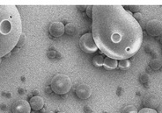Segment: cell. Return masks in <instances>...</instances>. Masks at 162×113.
I'll return each instance as SVG.
<instances>
[{
	"label": "cell",
	"instance_id": "3",
	"mask_svg": "<svg viewBox=\"0 0 162 113\" xmlns=\"http://www.w3.org/2000/svg\"><path fill=\"white\" fill-rule=\"evenodd\" d=\"M50 88L53 92L58 95H65L70 91L71 81L66 75L58 74L53 77Z\"/></svg>",
	"mask_w": 162,
	"mask_h": 113
},
{
	"label": "cell",
	"instance_id": "2",
	"mask_svg": "<svg viewBox=\"0 0 162 113\" xmlns=\"http://www.w3.org/2000/svg\"><path fill=\"white\" fill-rule=\"evenodd\" d=\"M22 34V21L17 6L0 5V59L16 47Z\"/></svg>",
	"mask_w": 162,
	"mask_h": 113
},
{
	"label": "cell",
	"instance_id": "6",
	"mask_svg": "<svg viewBox=\"0 0 162 113\" xmlns=\"http://www.w3.org/2000/svg\"><path fill=\"white\" fill-rule=\"evenodd\" d=\"M12 113H31V106L27 100H18L12 104Z\"/></svg>",
	"mask_w": 162,
	"mask_h": 113
},
{
	"label": "cell",
	"instance_id": "30",
	"mask_svg": "<svg viewBox=\"0 0 162 113\" xmlns=\"http://www.w3.org/2000/svg\"><path fill=\"white\" fill-rule=\"evenodd\" d=\"M160 43L162 44V37H160Z\"/></svg>",
	"mask_w": 162,
	"mask_h": 113
},
{
	"label": "cell",
	"instance_id": "4",
	"mask_svg": "<svg viewBox=\"0 0 162 113\" xmlns=\"http://www.w3.org/2000/svg\"><path fill=\"white\" fill-rule=\"evenodd\" d=\"M79 47L86 54H93L99 51L98 46L95 44L92 33L83 34L79 39Z\"/></svg>",
	"mask_w": 162,
	"mask_h": 113
},
{
	"label": "cell",
	"instance_id": "23",
	"mask_svg": "<svg viewBox=\"0 0 162 113\" xmlns=\"http://www.w3.org/2000/svg\"><path fill=\"white\" fill-rule=\"evenodd\" d=\"M48 55H49V58H55V57L57 56V51L49 50V54H48Z\"/></svg>",
	"mask_w": 162,
	"mask_h": 113
},
{
	"label": "cell",
	"instance_id": "16",
	"mask_svg": "<svg viewBox=\"0 0 162 113\" xmlns=\"http://www.w3.org/2000/svg\"><path fill=\"white\" fill-rule=\"evenodd\" d=\"M26 42H27V35L24 34V33H22L21 35H20V37H19V41H18L17 45H16V47H18V48L22 47L23 46H25Z\"/></svg>",
	"mask_w": 162,
	"mask_h": 113
},
{
	"label": "cell",
	"instance_id": "31",
	"mask_svg": "<svg viewBox=\"0 0 162 113\" xmlns=\"http://www.w3.org/2000/svg\"><path fill=\"white\" fill-rule=\"evenodd\" d=\"M48 113H54L53 111H49V112H48Z\"/></svg>",
	"mask_w": 162,
	"mask_h": 113
},
{
	"label": "cell",
	"instance_id": "33",
	"mask_svg": "<svg viewBox=\"0 0 162 113\" xmlns=\"http://www.w3.org/2000/svg\"><path fill=\"white\" fill-rule=\"evenodd\" d=\"M103 113H108V112H107V111H104V112H103Z\"/></svg>",
	"mask_w": 162,
	"mask_h": 113
},
{
	"label": "cell",
	"instance_id": "1",
	"mask_svg": "<svg viewBox=\"0 0 162 113\" xmlns=\"http://www.w3.org/2000/svg\"><path fill=\"white\" fill-rule=\"evenodd\" d=\"M92 34L103 55L117 61L129 59L139 51L143 30L133 13L118 5L93 6Z\"/></svg>",
	"mask_w": 162,
	"mask_h": 113
},
{
	"label": "cell",
	"instance_id": "9",
	"mask_svg": "<svg viewBox=\"0 0 162 113\" xmlns=\"http://www.w3.org/2000/svg\"><path fill=\"white\" fill-rule=\"evenodd\" d=\"M49 31L53 37H60L65 34V26L62 22H53Z\"/></svg>",
	"mask_w": 162,
	"mask_h": 113
},
{
	"label": "cell",
	"instance_id": "20",
	"mask_svg": "<svg viewBox=\"0 0 162 113\" xmlns=\"http://www.w3.org/2000/svg\"><path fill=\"white\" fill-rule=\"evenodd\" d=\"M133 17L139 23V25H140V23L142 22V20H143V16H142V14H141L140 12L133 13Z\"/></svg>",
	"mask_w": 162,
	"mask_h": 113
},
{
	"label": "cell",
	"instance_id": "22",
	"mask_svg": "<svg viewBox=\"0 0 162 113\" xmlns=\"http://www.w3.org/2000/svg\"><path fill=\"white\" fill-rule=\"evenodd\" d=\"M129 8H130V11H133L134 13H137V12H139V11L140 10L139 8H140V6H129Z\"/></svg>",
	"mask_w": 162,
	"mask_h": 113
},
{
	"label": "cell",
	"instance_id": "7",
	"mask_svg": "<svg viewBox=\"0 0 162 113\" xmlns=\"http://www.w3.org/2000/svg\"><path fill=\"white\" fill-rule=\"evenodd\" d=\"M75 93L79 98L85 100V99H87L90 97L91 94H92V90H91V87L88 84L80 83L77 86Z\"/></svg>",
	"mask_w": 162,
	"mask_h": 113
},
{
	"label": "cell",
	"instance_id": "21",
	"mask_svg": "<svg viewBox=\"0 0 162 113\" xmlns=\"http://www.w3.org/2000/svg\"><path fill=\"white\" fill-rule=\"evenodd\" d=\"M86 12H87V16L92 18V17H93V6H87V10H86Z\"/></svg>",
	"mask_w": 162,
	"mask_h": 113
},
{
	"label": "cell",
	"instance_id": "12",
	"mask_svg": "<svg viewBox=\"0 0 162 113\" xmlns=\"http://www.w3.org/2000/svg\"><path fill=\"white\" fill-rule=\"evenodd\" d=\"M78 26L73 23H68L65 26V34L69 36H74L78 34Z\"/></svg>",
	"mask_w": 162,
	"mask_h": 113
},
{
	"label": "cell",
	"instance_id": "14",
	"mask_svg": "<svg viewBox=\"0 0 162 113\" xmlns=\"http://www.w3.org/2000/svg\"><path fill=\"white\" fill-rule=\"evenodd\" d=\"M130 61L129 59H125V60H121V61H118V67L122 69V70H126L130 68Z\"/></svg>",
	"mask_w": 162,
	"mask_h": 113
},
{
	"label": "cell",
	"instance_id": "11",
	"mask_svg": "<svg viewBox=\"0 0 162 113\" xmlns=\"http://www.w3.org/2000/svg\"><path fill=\"white\" fill-rule=\"evenodd\" d=\"M118 67V61L115 59H111L109 57H106L104 59V63H103V68L107 70H112L116 69Z\"/></svg>",
	"mask_w": 162,
	"mask_h": 113
},
{
	"label": "cell",
	"instance_id": "19",
	"mask_svg": "<svg viewBox=\"0 0 162 113\" xmlns=\"http://www.w3.org/2000/svg\"><path fill=\"white\" fill-rule=\"evenodd\" d=\"M138 113H158L156 110L153 109H150V108H143L139 111Z\"/></svg>",
	"mask_w": 162,
	"mask_h": 113
},
{
	"label": "cell",
	"instance_id": "10",
	"mask_svg": "<svg viewBox=\"0 0 162 113\" xmlns=\"http://www.w3.org/2000/svg\"><path fill=\"white\" fill-rule=\"evenodd\" d=\"M29 104H30L32 110H34L35 111H38L42 110V108L44 106V100L40 96H32L29 100Z\"/></svg>",
	"mask_w": 162,
	"mask_h": 113
},
{
	"label": "cell",
	"instance_id": "34",
	"mask_svg": "<svg viewBox=\"0 0 162 113\" xmlns=\"http://www.w3.org/2000/svg\"><path fill=\"white\" fill-rule=\"evenodd\" d=\"M0 63H1V59H0Z\"/></svg>",
	"mask_w": 162,
	"mask_h": 113
},
{
	"label": "cell",
	"instance_id": "15",
	"mask_svg": "<svg viewBox=\"0 0 162 113\" xmlns=\"http://www.w3.org/2000/svg\"><path fill=\"white\" fill-rule=\"evenodd\" d=\"M150 67L153 70H159L162 67V62L160 59H153L151 61Z\"/></svg>",
	"mask_w": 162,
	"mask_h": 113
},
{
	"label": "cell",
	"instance_id": "8",
	"mask_svg": "<svg viewBox=\"0 0 162 113\" xmlns=\"http://www.w3.org/2000/svg\"><path fill=\"white\" fill-rule=\"evenodd\" d=\"M143 103H144L145 108L156 110L160 105V98L154 93H150L145 96Z\"/></svg>",
	"mask_w": 162,
	"mask_h": 113
},
{
	"label": "cell",
	"instance_id": "5",
	"mask_svg": "<svg viewBox=\"0 0 162 113\" xmlns=\"http://www.w3.org/2000/svg\"><path fill=\"white\" fill-rule=\"evenodd\" d=\"M145 30L150 36H159L162 34V23L158 19H151L146 24Z\"/></svg>",
	"mask_w": 162,
	"mask_h": 113
},
{
	"label": "cell",
	"instance_id": "25",
	"mask_svg": "<svg viewBox=\"0 0 162 113\" xmlns=\"http://www.w3.org/2000/svg\"><path fill=\"white\" fill-rule=\"evenodd\" d=\"M39 93H40V91H38V90H35V91H33V92H32V95L34 96H39Z\"/></svg>",
	"mask_w": 162,
	"mask_h": 113
},
{
	"label": "cell",
	"instance_id": "28",
	"mask_svg": "<svg viewBox=\"0 0 162 113\" xmlns=\"http://www.w3.org/2000/svg\"><path fill=\"white\" fill-rule=\"evenodd\" d=\"M19 94H24L25 93V90H23V89H19Z\"/></svg>",
	"mask_w": 162,
	"mask_h": 113
},
{
	"label": "cell",
	"instance_id": "13",
	"mask_svg": "<svg viewBox=\"0 0 162 113\" xmlns=\"http://www.w3.org/2000/svg\"><path fill=\"white\" fill-rule=\"evenodd\" d=\"M104 55H96L93 57V64L95 67H102L104 63Z\"/></svg>",
	"mask_w": 162,
	"mask_h": 113
},
{
	"label": "cell",
	"instance_id": "27",
	"mask_svg": "<svg viewBox=\"0 0 162 113\" xmlns=\"http://www.w3.org/2000/svg\"><path fill=\"white\" fill-rule=\"evenodd\" d=\"M46 91H47V92L49 93V94H50V93L52 92V90H51V88H49H49H47Z\"/></svg>",
	"mask_w": 162,
	"mask_h": 113
},
{
	"label": "cell",
	"instance_id": "24",
	"mask_svg": "<svg viewBox=\"0 0 162 113\" xmlns=\"http://www.w3.org/2000/svg\"><path fill=\"white\" fill-rule=\"evenodd\" d=\"M84 111L86 113H92L93 112V110H92V108L90 107L89 105H86L84 107Z\"/></svg>",
	"mask_w": 162,
	"mask_h": 113
},
{
	"label": "cell",
	"instance_id": "32",
	"mask_svg": "<svg viewBox=\"0 0 162 113\" xmlns=\"http://www.w3.org/2000/svg\"><path fill=\"white\" fill-rule=\"evenodd\" d=\"M58 113H65V112H62V111H60V112H58Z\"/></svg>",
	"mask_w": 162,
	"mask_h": 113
},
{
	"label": "cell",
	"instance_id": "29",
	"mask_svg": "<svg viewBox=\"0 0 162 113\" xmlns=\"http://www.w3.org/2000/svg\"><path fill=\"white\" fill-rule=\"evenodd\" d=\"M56 57H58V58H60L61 57V54H59L58 52H57V56Z\"/></svg>",
	"mask_w": 162,
	"mask_h": 113
},
{
	"label": "cell",
	"instance_id": "18",
	"mask_svg": "<svg viewBox=\"0 0 162 113\" xmlns=\"http://www.w3.org/2000/svg\"><path fill=\"white\" fill-rule=\"evenodd\" d=\"M139 79H140V82H141L142 83H147L149 82V80H150V75L147 73L141 74Z\"/></svg>",
	"mask_w": 162,
	"mask_h": 113
},
{
	"label": "cell",
	"instance_id": "26",
	"mask_svg": "<svg viewBox=\"0 0 162 113\" xmlns=\"http://www.w3.org/2000/svg\"><path fill=\"white\" fill-rule=\"evenodd\" d=\"M87 6H78V8H79V10L80 11H85V10H87Z\"/></svg>",
	"mask_w": 162,
	"mask_h": 113
},
{
	"label": "cell",
	"instance_id": "17",
	"mask_svg": "<svg viewBox=\"0 0 162 113\" xmlns=\"http://www.w3.org/2000/svg\"><path fill=\"white\" fill-rule=\"evenodd\" d=\"M122 113H138V110L134 105H128L123 108Z\"/></svg>",
	"mask_w": 162,
	"mask_h": 113
}]
</instances>
